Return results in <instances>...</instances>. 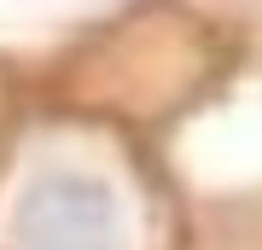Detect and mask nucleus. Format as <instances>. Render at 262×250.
<instances>
[{"label": "nucleus", "instance_id": "obj_1", "mask_svg": "<svg viewBox=\"0 0 262 250\" xmlns=\"http://www.w3.org/2000/svg\"><path fill=\"white\" fill-rule=\"evenodd\" d=\"M12 244L18 250H117L122 215L94 175L53 169L24 192L18 221H12Z\"/></svg>", "mask_w": 262, "mask_h": 250}]
</instances>
